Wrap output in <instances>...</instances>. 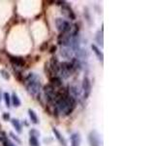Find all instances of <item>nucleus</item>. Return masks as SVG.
<instances>
[{
    "mask_svg": "<svg viewBox=\"0 0 155 146\" xmlns=\"http://www.w3.org/2000/svg\"><path fill=\"white\" fill-rule=\"evenodd\" d=\"M29 134H30V136H34V137H37V138H38V136H40V133L36 130H31L29 131Z\"/></svg>",
    "mask_w": 155,
    "mask_h": 146,
    "instance_id": "obj_23",
    "label": "nucleus"
},
{
    "mask_svg": "<svg viewBox=\"0 0 155 146\" xmlns=\"http://www.w3.org/2000/svg\"><path fill=\"white\" fill-rule=\"evenodd\" d=\"M76 99L73 96L68 92H57V96L53 105L55 107L56 112L63 116L70 115L76 108Z\"/></svg>",
    "mask_w": 155,
    "mask_h": 146,
    "instance_id": "obj_1",
    "label": "nucleus"
},
{
    "mask_svg": "<svg viewBox=\"0 0 155 146\" xmlns=\"http://www.w3.org/2000/svg\"><path fill=\"white\" fill-rule=\"evenodd\" d=\"M4 100H5V104H6L7 107L11 106V96L8 94V92H4Z\"/></svg>",
    "mask_w": 155,
    "mask_h": 146,
    "instance_id": "obj_19",
    "label": "nucleus"
},
{
    "mask_svg": "<svg viewBox=\"0 0 155 146\" xmlns=\"http://www.w3.org/2000/svg\"><path fill=\"white\" fill-rule=\"evenodd\" d=\"M10 61L12 62V64L14 66L17 67H22L24 65V61L21 57H11L10 58Z\"/></svg>",
    "mask_w": 155,
    "mask_h": 146,
    "instance_id": "obj_12",
    "label": "nucleus"
},
{
    "mask_svg": "<svg viewBox=\"0 0 155 146\" xmlns=\"http://www.w3.org/2000/svg\"><path fill=\"white\" fill-rule=\"evenodd\" d=\"M0 74H1V76L4 78L5 80H8L9 78H10V75H9V73L6 71V70H4V69H2V70H0Z\"/></svg>",
    "mask_w": 155,
    "mask_h": 146,
    "instance_id": "obj_22",
    "label": "nucleus"
},
{
    "mask_svg": "<svg viewBox=\"0 0 155 146\" xmlns=\"http://www.w3.org/2000/svg\"><path fill=\"white\" fill-rule=\"evenodd\" d=\"M91 49L93 50V52H94V54L96 55V57H98V60L101 61V62H103V58H104V56H103V53H102L100 50H99V48L97 47L96 45H92L91 46Z\"/></svg>",
    "mask_w": 155,
    "mask_h": 146,
    "instance_id": "obj_13",
    "label": "nucleus"
},
{
    "mask_svg": "<svg viewBox=\"0 0 155 146\" xmlns=\"http://www.w3.org/2000/svg\"><path fill=\"white\" fill-rule=\"evenodd\" d=\"M10 135H11V136H12V138H14L15 140H16V141H17V142H18V143H21V139H19V138L18 137V136H17L16 134H15L14 133H10Z\"/></svg>",
    "mask_w": 155,
    "mask_h": 146,
    "instance_id": "obj_24",
    "label": "nucleus"
},
{
    "mask_svg": "<svg viewBox=\"0 0 155 146\" xmlns=\"http://www.w3.org/2000/svg\"><path fill=\"white\" fill-rule=\"evenodd\" d=\"M26 82V89L27 92L32 96H36L40 92V90L42 88V84L40 82V79L35 73H29V75L25 79Z\"/></svg>",
    "mask_w": 155,
    "mask_h": 146,
    "instance_id": "obj_2",
    "label": "nucleus"
},
{
    "mask_svg": "<svg viewBox=\"0 0 155 146\" xmlns=\"http://www.w3.org/2000/svg\"><path fill=\"white\" fill-rule=\"evenodd\" d=\"M70 139H71V146H80L81 145V137L79 133L72 134V135L70 136Z\"/></svg>",
    "mask_w": 155,
    "mask_h": 146,
    "instance_id": "obj_10",
    "label": "nucleus"
},
{
    "mask_svg": "<svg viewBox=\"0 0 155 146\" xmlns=\"http://www.w3.org/2000/svg\"><path fill=\"white\" fill-rule=\"evenodd\" d=\"M52 131H53V134H54V136L56 137V139H57L58 141H59V142H60L63 146H66V145H67V142H66L65 138L63 137V135L60 134V131L58 130L56 128H54V127L52 128Z\"/></svg>",
    "mask_w": 155,
    "mask_h": 146,
    "instance_id": "obj_11",
    "label": "nucleus"
},
{
    "mask_svg": "<svg viewBox=\"0 0 155 146\" xmlns=\"http://www.w3.org/2000/svg\"><path fill=\"white\" fill-rule=\"evenodd\" d=\"M3 118L6 120V121H8L9 119H10V115L8 114V113H4L3 114Z\"/></svg>",
    "mask_w": 155,
    "mask_h": 146,
    "instance_id": "obj_25",
    "label": "nucleus"
},
{
    "mask_svg": "<svg viewBox=\"0 0 155 146\" xmlns=\"http://www.w3.org/2000/svg\"><path fill=\"white\" fill-rule=\"evenodd\" d=\"M29 144H30V146H39L38 138L34 137V136H30L29 137Z\"/></svg>",
    "mask_w": 155,
    "mask_h": 146,
    "instance_id": "obj_20",
    "label": "nucleus"
},
{
    "mask_svg": "<svg viewBox=\"0 0 155 146\" xmlns=\"http://www.w3.org/2000/svg\"><path fill=\"white\" fill-rule=\"evenodd\" d=\"M1 140L3 142V146H15L13 144V142H11L7 137H3V138H1Z\"/></svg>",
    "mask_w": 155,
    "mask_h": 146,
    "instance_id": "obj_21",
    "label": "nucleus"
},
{
    "mask_svg": "<svg viewBox=\"0 0 155 146\" xmlns=\"http://www.w3.org/2000/svg\"><path fill=\"white\" fill-rule=\"evenodd\" d=\"M96 41L98 42L99 45H101V47H103V31H98L96 34Z\"/></svg>",
    "mask_w": 155,
    "mask_h": 146,
    "instance_id": "obj_18",
    "label": "nucleus"
},
{
    "mask_svg": "<svg viewBox=\"0 0 155 146\" xmlns=\"http://www.w3.org/2000/svg\"><path fill=\"white\" fill-rule=\"evenodd\" d=\"M28 114H29V117H30V120L33 124H38L39 122V119H38V116L37 114L35 113V111L32 110V109H29L28 110Z\"/></svg>",
    "mask_w": 155,
    "mask_h": 146,
    "instance_id": "obj_14",
    "label": "nucleus"
},
{
    "mask_svg": "<svg viewBox=\"0 0 155 146\" xmlns=\"http://www.w3.org/2000/svg\"><path fill=\"white\" fill-rule=\"evenodd\" d=\"M74 72H75V69L71 62L64 61V62H61L59 64V72L58 73H59L60 76L62 78H64V79L69 78Z\"/></svg>",
    "mask_w": 155,
    "mask_h": 146,
    "instance_id": "obj_3",
    "label": "nucleus"
},
{
    "mask_svg": "<svg viewBox=\"0 0 155 146\" xmlns=\"http://www.w3.org/2000/svg\"><path fill=\"white\" fill-rule=\"evenodd\" d=\"M59 64L60 63L58 62V61L56 60L55 57H52L51 61V70L52 72V74L56 76L58 74V72H59Z\"/></svg>",
    "mask_w": 155,
    "mask_h": 146,
    "instance_id": "obj_8",
    "label": "nucleus"
},
{
    "mask_svg": "<svg viewBox=\"0 0 155 146\" xmlns=\"http://www.w3.org/2000/svg\"><path fill=\"white\" fill-rule=\"evenodd\" d=\"M88 142L90 146H100V135L96 130H91L89 133Z\"/></svg>",
    "mask_w": 155,
    "mask_h": 146,
    "instance_id": "obj_6",
    "label": "nucleus"
},
{
    "mask_svg": "<svg viewBox=\"0 0 155 146\" xmlns=\"http://www.w3.org/2000/svg\"><path fill=\"white\" fill-rule=\"evenodd\" d=\"M11 100H12V103H13L14 106L18 107L19 105H21V100H19L18 96H17L16 92H13V95L11 96Z\"/></svg>",
    "mask_w": 155,
    "mask_h": 146,
    "instance_id": "obj_16",
    "label": "nucleus"
},
{
    "mask_svg": "<svg viewBox=\"0 0 155 146\" xmlns=\"http://www.w3.org/2000/svg\"><path fill=\"white\" fill-rule=\"evenodd\" d=\"M82 91H84V99H87L91 92V82L88 77H84L82 81Z\"/></svg>",
    "mask_w": 155,
    "mask_h": 146,
    "instance_id": "obj_7",
    "label": "nucleus"
},
{
    "mask_svg": "<svg viewBox=\"0 0 155 146\" xmlns=\"http://www.w3.org/2000/svg\"><path fill=\"white\" fill-rule=\"evenodd\" d=\"M61 4H62V9H63V11H64V14L66 15V16L71 19H75V15H74V13H73L70 6L68 5V3L61 2Z\"/></svg>",
    "mask_w": 155,
    "mask_h": 146,
    "instance_id": "obj_9",
    "label": "nucleus"
},
{
    "mask_svg": "<svg viewBox=\"0 0 155 146\" xmlns=\"http://www.w3.org/2000/svg\"><path fill=\"white\" fill-rule=\"evenodd\" d=\"M11 122H12V125L15 128V130H16L18 134H21V122H19L18 119H12Z\"/></svg>",
    "mask_w": 155,
    "mask_h": 146,
    "instance_id": "obj_15",
    "label": "nucleus"
},
{
    "mask_svg": "<svg viewBox=\"0 0 155 146\" xmlns=\"http://www.w3.org/2000/svg\"><path fill=\"white\" fill-rule=\"evenodd\" d=\"M55 26H56L57 30L60 32V34L70 32L73 28L70 23L62 18H58L55 19Z\"/></svg>",
    "mask_w": 155,
    "mask_h": 146,
    "instance_id": "obj_4",
    "label": "nucleus"
},
{
    "mask_svg": "<svg viewBox=\"0 0 155 146\" xmlns=\"http://www.w3.org/2000/svg\"><path fill=\"white\" fill-rule=\"evenodd\" d=\"M0 101H1V94H0Z\"/></svg>",
    "mask_w": 155,
    "mask_h": 146,
    "instance_id": "obj_26",
    "label": "nucleus"
},
{
    "mask_svg": "<svg viewBox=\"0 0 155 146\" xmlns=\"http://www.w3.org/2000/svg\"><path fill=\"white\" fill-rule=\"evenodd\" d=\"M53 87H60L62 85V81H61V78L60 77H57V76H54L53 78H51V84Z\"/></svg>",
    "mask_w": 155,
    "mask_h": 146,
    "instance_id": "obj_17",
    "label": "nucleus"
},
{
    "mask_svg": "<svg viewBox=\"0 0 155 146\" xmlns=\"http://www.w3.org/2000/svg\"><path fill=\"white\" fill-rule=\"evenodd\" d=\"M45 95H46V99L47 100L50 102V103H54L55 99L57 96V92L55 91V88L52 85H47L45 87Z\"/></svg>",
    "mask_w": 155,
    "mask_h": 146,
    "instance_id": "obj_5",
    "label": "nucleus"
}]
</instances>
